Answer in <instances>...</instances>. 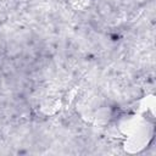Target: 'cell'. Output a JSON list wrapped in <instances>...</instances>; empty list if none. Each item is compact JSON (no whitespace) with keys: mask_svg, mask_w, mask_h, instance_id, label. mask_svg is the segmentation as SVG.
Wrapping results in <instances>:
<instances>
[{"mask_svg":"<svg viewBox=\"0 0 156 156\" xmlns=\"http://www.w3.org/2000/svg\"><path fill=\"white\" fill-rule=\"evenodd\" d=\"M61 102L57 99H52V98H48L46 100H44L40 105V110L44 115L46 116H52L55 115L58 110H60Z\"/></svg>","mask_w":156,"mask_h":156,"instance_id":"6da1fadb","label":"cell"},{"mask_svg":"<svg viewBox=\"0 0 156 156\" xmlns=\"http://www.w3.org/2000/svg\"><path fill=\"white\" fill-rule=\"evenodd\" d=\"M71 2L78 10H83L88 6V0H71Z\"/></svg>","mask_w":156,"mask_h":156,"instance_id":"7a4b0ae2","label":"cell"}]
</instances>
